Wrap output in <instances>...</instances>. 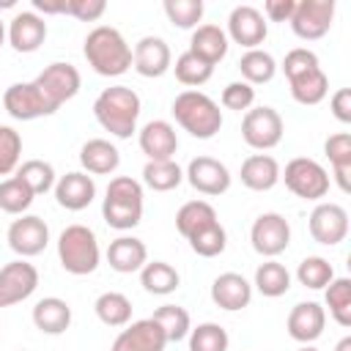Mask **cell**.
I'll use <instances>...</instances> for the list:
<instances>
[{
  "mask_svg": "<svg viewBox=\"0 0 351 351\" xmlns=\"http://www.w3.org/2000/svg\"><path fill=\"white\" fill-rule=\"evenodd\" d=\"M211 302L228 313L244 310L252 302V285L236 274V271H225L211 282Z\"/></svg>",
  "mask_w": 351,
  "mask_h": 351,
  "instance_id": "obj_22",
  "label": "cell"
},
{
  "mask_svg": "<svg viewBox=\"0 0 351 351\" xmlns=\"http://www.w3.org/2000/svg\"><path fill=\"white\" fill-rule=\"evenodd\" d=\"M299 351H318V348H315V346H302Z\"/></svg>",
  "mask_w": 351,
  "mask_h": 351,
  "instance_id": "obj_55",
  "label": "cell"
},
{
  "mask_svg": "<svg viewBox=\"0 0 351 351\" xmlns=\"http://www.w3.org/2000/svg\"><path fill=\"white\" fill-rule=\"evenodd\" d=\"M33 8L41 14H66V0H33Z\"/></svg>",
  "mask_w": 351,
  "mask_h": 351,
  "instance_id": "obj_52",
  "label": "cell"
},
{
  "mask_svg": "<svg viewBox=\"0 0 351 351\" xmlns=\"http://www.w3.org/2000/svg\"><path fill=\"white\" fill-rule=\"evenodd\" d=\"M58 258H60V266L69 274L82 277V274L96 271L99 258H101L96 233L88 225H69V228H63V233L58 236Z\"/></svg>",
  "mask_w": 351,
  "mask_h": 351,
  "instance_id": "obj_5",
  "label": "cell"
},
{
  "mask_svg": "<svg viewBox=\"0 0 351 351\" xmlns=\"http://www.w3.org/2000/svg\"><path fill=\"white\" fill-rule=\"evenodd\" d=\"M3 107L16 121H36V118H44V115L55 112L36 82H14V85H8V90L3 93Z\"/></svg>",
  "mask_w": 351,
  "mask_h": 351,
  "instance_id": "obj_11",
  "label": "cell"
},
{
  "mask_svg": "<svg viewBox=\"0 0 351 351\" xmlns=\"http://www.w3.org/2000/svg\"><path fill=\"white\" fill-rule=\"evenodd\" d=\"M93 197H96V184H93V176L88 173L74 170L60 176L55 184V200L66 211H82L93 203Z\"/></svg>",
  "mask_w": 351,
  "mask_h": 351,
  "instance_id": "obj_20",
  "label": "cell"
},
{
  "mask_svg": "<svg viewBox=\"0 0 351 351\" xmlns=\"http://www.w3.org/2000/svg\"><path fill=\"white\" fill-rule=\"evenodd\" d=\"M47 38V22L36 11H22L8 25V44L16 52H36Z\"/></svg>",
  "mask_w": 351,
  "mask_h": 351,
  "instance_id": "obj_23",
  "label": "cell"
},
{
  "mask_svg": "<svg viewBox=\"0 0 351 351\" xmlns=\"http://www.w3.org/2000/svg\"><path fill=\"white\" fill-rule=\"evenodd\" d=\"M313 66H321V63H318V55H315L313 49H307V47H296V49H291V52L285 55V60H282V74H285V80H288V77L302 74V71H307V69H313Z\"/></svg>",
  "mask_w": 351,
  "mask_h": 351,
  "instance_id": "obj_48",
  "label": "cell"
},
{
  "mask_svg": "<svg viewBox=\"0 0 351 351\" xmlns=\"http://www.w3.org/2000/svg\"><path fill=\"white\" fill-rule=\"evenodd\" d=\"M241 184L252 192H266L280 181V165L269 154H252L241 162Z\"/></svg>",
  "mask_w": 351,
  "mask_h": 351,
  "instance_id": "obj_25",
  "label": "cell"
},
{
  "mask_svg": "<svg viewBox=\"0 0 351 351\" xmlns=\"http://www.w3.org/2000/svg\"><path fill=\"white\" fill-rule=\"evenodd\" d=\"M165 346H167V337L162 326L154 318H143V321L126 324V329L112 340L110 351H165Z\"/></svg>",
  "mask_w": 351,
  "mask_h": 351,
  "instance_id": "obj_17",
  "label": "cell"
},
{
  "mask_svg": "<svg viewBox=\"0 0 351 351\" xmlns=\"http://www.w3.org/2000/svg\"><path fill=\"white\" fill-rule=\"evenodd\" d=\"M189 52L206 63H219L228 55V36L219 25H197L189 38Z\"/></svg>",
  "mask_w": 351,
  "mask_h": 351,
  "instance_id": "obj_27",
  "label": "cell"
},
{
  "mask_svg": "<svg viewBox=\"0 0 351 351\" xmlns=\"http://www.w3.org/2000/svg\"><path fill=\"white\" fill-rule=\"evenodd\" d=\"M85 60L88 66L101 74V77H121L123 71H129L132 66V47L126 44V38L110 27V25H99L85 36Z\"/></svg>",
  "mask_w": 351,
  "mask_h": 351,
  "instance_id": "obj_2",
  "label": "cell"
},
{
  "mask_svg": "<svg viewBox=\"0 0 351 351\" xmlns=\"http://www.w3.org/2000/svg\"><path fill=\"white\" fill-rule=\"evenodd\" d=\"M93 310H96L99 321L107 324V326H126L132 321V302L121 291H104L96 299Z\"/></svg>",
  "mask_w": 351,
  "mask_h": 351,
  "instance_id": "obj_33",
  "label": "cell"
},
{
  "mask_svg": "<svg viewBox=\"0 0 351 351\" xmlns=\"http://www.w3.org/2000/svg\"><path fill=\"white\" fill-rule=\"evenodd\" d=\"M288 85H291V96L299 101V104H321L329 93V77L324 74L321 66H313L302 74H293L288 77Z\"/></svg>",
  "mask_w": 351,
  "mask_h": 351,
  "instance_id": "obj_29",
  "label": "cell"
},
{
  "mask_svg": "<svg viewBox=\"0 0 351 351\" xmlns=\"http://www.w3.org/2000/svg\"><path fill=\"white\" fill-rule=\"evenodd\" d=\"M296 280H299L304 288L318 291V288H326V285L335 280V269H332V263H329L326 258H321V255H307V258L299 263V269H296Z\"/></svg>",
  "mask_w": 351,
  "mask_h": 351,
  "instance_id": "obj_41",
  "label": "cell"
},
{
  "mask_svg": "<svg viewBox=\"0 0 351 351\" xmlns=\"http://www.w3.org/2000/svg\"><path fill=\"white\" fill-rule=\"evenodd\" d=\"M241 137L250 148L255 151H269L274 145H280L282 140V118L274 107H255L247 110L241 118Z\"/></svg>",
  "mask_w": 351,
  "mask_h": 351,
  "instance_id": "obj_7",
  "label": "cell"
},
{
  "mask_svg": "<svg viewBox=\"0 0 351 351\" xmlns=\"http://www.w3.org/2000/svg\"><path fill=\"white\" fill-rule=\"evenodd\" d=\"M332 115L340 121V123H351V90L348 88H340L335 96H332Z\"/></svg>",
  "mask_w": 351,
  "mask_h": 351,
  "instance_id": "obj_51",
  "label": "cell"
},
{
  "mask_svg": "<svg viewBox=\"0 0 351 351\" xmlns=\"http://www.w3.org/2000/svg\"><path fill=\"white\" fill-rule=\"evenodd\" d=\"M16 176L30 186L33 195H44V192H49L55 186V167L49 162H44V159H27V162H22L19 170H16Z\"/></svg>",
  "mask_w": 351,
  "mask_h": 351,
  "instance_id": "obj_43",
  "label": "cell"
},
{
  "mask_svg": "<svg viewBox=\"0 0 351 351\" xmlns=\"http://www.w3.org/2000/svg\"><path fill=\"white\" fill-rule=\"evenodd\" d=\"M335 351H351V337H343V340L335 346Z\"/></svg>",
  "mask_w": 351,
  "mask_h": 351,
  "instance_id": "obj_53",
  "label": "cell"
},
{
  "mask_svg": "<svg viewBox=\"0 0 351 351\" xmlns=\"http://www.w3.org/2000/svg\"><path fill=\"white\" fill-rule=\"evenodd\" d=\"M38 288V269L25 258L11 261L0 269V307L25 302Z\"/></svg>",
  "mask_w": 351,
  "mask_h": 351,
  "instance_id": "obj_12",
  "label": "cell"
},
{
  "mask_svg": "<svg viewBox=\"0 0 351 351\" xmlns=\"http://www.w3.org/2000/svg\"><path fill=\"white\" fill-rule=\"evenodd\" d=\"M211 222H217V211H214V206L206 203V200H189V203H184V206L178 208V214H176V228H178V233H181L184 239L195 236L197 230H203V228L211 225Z\"/></svg>",
  "mask_w": 351,
  "mask_h": 351,
  "instance_id": "obj_32",
  "label": "cell"
},
{
  "mask_svg": "<svg viewBox=\"0 0 351 351\" xmlns=\"http://www.w3.org/2000/svg\"><path fill=\"white\" fill-rule=\"evenodd\" d=\"M228 332L225 326L214 324V321H206V324H197L195 329H189V351H228Z\"/></svg>",
  "mask_w": 351,
  "mask_h": 351,
  "instance_id": "obj_42",
  "label": "cell"
},
{
  "mask_svg": "<svg viewBox=\"0 0 351 351\" xmlns=\"http://www.w3.org/2000/svg\"><path fill=\"white\" fill-rule=\"evenodd\" d=\"M310 236L326 247L340 244L348 236V211L337 203H318L310 214Z\"/></svg>",
  "mask_w": 351,
  "mask_h": 351,
  "instance_id": "obj_14",
  "label": "cell"
},
{
  "mask_svg": "<svg viewBox=\"0 0 351 351\" xmlns=\"http://www.w3.org/2000/svg\"><path fill=\"white\" fill-rule=\"evenodd\" d=\"M165 14L176 27H197L203 19V0H165Z\"/></svg>",
  "mask_w": 351,
  "mask_h": 351,
  "instance_id": "obj_45",
  "label": "cell"
},
{
  "mask_svg": "<svg viewBox=\"0 0 351 351\" xmlns=\"http://www.w3.org/2000/svg\"><path fill=\"white\" fill-rule=\"evenodd\" d=\"M107 263L118 274H132V271H140L148 263V250L134 236H118L107 247Z\"/></svg>",
  "mask_w": 351,
  "mask_h": 351,
  "instance_id": "obj_24",
  "label": "cell"
},
{
  "mask_svg": "<svg viewBox=\"0 0 351 351\" xmlns=\"http://www.w3.org/2000/svg\"><path fill=\"white\" fill-rule=\"evenodd\" d=\"M33 82L41 88L44 99L49 101V107H52L55 112L60 110L63 101L74 99L77 90H80V85H82L80 71H77L71 63H49Z\"/></svg>",
  "mask_w": 351,
  "mask_h": 351,
  "instance_id": "obj_10",
  "label": "cell"
},
{
  "mask_svg": "<svg viewBox=\"0 0 351 351\" xmlns=\"http://www.w3.org/2000/svg\"><path fill=\"white\" fill-rule=\"evenodd\" d=\"M266 19L263 14L255 8V5H236L228 16V33L239 47H247V49H258V44L266 41Z\"/></svg>",
  "mask_w": 351,
  "mask_h": 351,
  "instance_id": "obj_15",
  "label": "cell"
},
{
  "mask_svg": "<svg viewBox=\"0 0 351 351\" xmlns=\"http://www.w3.org/2000/svg\"><path fill=\"white\" fill-rule=\"evenodd\" d=\"M186 241H189V247H192L195 255H200V258H214V255L225 252L228 233H225V228H222L219 219H217V222L206 225L203 230H197L195 236H189Z\"/></svg>",
  "mask_w": 351,
  "mask_h": 351,
  "instance_id": "obj_44",
  "label": "cell"
},
{
  "mask_svg": "<svg viewBox=\"0 0 351 351\" xmlns=\"http://www.w3.org/2000/svg\"><path fill=\"white\" fill-rule=\"evenodd\" d=\"M47 244H49V228L41 217L25 214L8 225V247L16 255H22V258L41 255L47 250Z\"/></svg>",
  "mask_w": 351,
  "mask_h": 351,
  "instance_id": "obj_13",
  "label": "cell"
},
{
  "mask_svg": "<svg viewBox=\"0 0 351 351\" xmlns=\"http://www.w3.org/2000/svg\"><path fill=\"white\" fill-rule=\"evenodd\" d=\"M239 69H241L244 82L261 85V82H269V80L274 77L277 63H274V58H271L269 52H263V49H247V52L241 55V60H239Z\"/></svg>",
  "mask_w": 351,
  "mask_h": 351,
  "instance_id": "obj_36",
  "label": "cell"
},
{
  "mask_svg": "<svg viewBox=\"0 0 351 351\" xmlns=\"http://www.w3.org/2000/svg\"><path fill=\"white\" fill-rule=\"evenodd\" d=\"M170 63H173V55H170V47L165 38L159 36H143L137 44H134V52H132V66L140 77H162L170 71Z\"/></svg>",
  "mask_w": 351,
  "mask_h": 351,
  "instance_id": "obj_18",
  "label": "cell"
},
{
  "mask_svg": "<svg viewBox=\"0 0 351 351\" xmlns=\"http://www.w3.org/2000/svg\"><path fill=\"white\" fill-rule=\"evenodd\" d=\"M151 318L162 326L167 343H178V340H184V337L189 335V329H192V324H189V313H186L181 304H162Z\"/></svg>",
  "mask_w": 351,
  "mask_h": 351,
  "instance_id": "obj_38",
  "label": "cell"
},
{
  "mask_svg": "<svg viewBox=\"0 0 351 351\" xmlns=\"http://www.w3.org/2000/svg\"><path fill=\"white\" fill-rule=\"evenodd\" d=\"M173 118L184 132H189L197 140H211L222 129V110L203 90L178 93L173 99Z\"/></svg>",
  "mask_w": 351,
  "mask_h": 351,
  "instance_id": "obj_3",
  "label": "cell"
},
{
  "mask_svg": "<svg viewBox=\"0 0 351 351\" xmlns=\"http://www.w3.org/2000/svg\"><path fill=\"white\" fill-rule=\"evenodd\" d=\"M93 115L101 123L104 132H110L112 137H132L137 129V118H140V96L126 88V85H112L104 88L96 101H93Z\"/></svg>",
  "mask_w": 351,
  "mask_h": 351,
  "instance_id": "obj_1",
  "label": "cell"
},
{
  "mask_svg": "<svg viewBox=\"0 0 351 351\" xmlns=\"http://www.w3.org/2000/svg\"><path fill=\"white\" fill-rule=\"evenodd\" d=\"M326 307H329V315L343 326L348 329L351 326V280L348 277H335L329 285H326Z\"/></svg>",
  "mask_w": 351,
  "mask_h": 351,
  "instance_id": "obj_35",
  "label": "cell"
},
{
  "mask_svg": "<svg viewBox=\"0 0 351 351\" xmlns=\"http://www.w3.org/2000/svg\"><path fill=\"white\" fill-rule=\"evenodd\" d=\"M184 176L192 184V189H197L203 195H222V192L230 189V173L214 156H195L186 165V173Z\"/></svg>",
  "mask_w": 351,
  "mask_h": 351,
  "instance_id": "obj_16",
  "label": "cell"
},
{
  "mask_svg": "<svg viewBox=\"0 0 351 351\" xmlns=\"http://www.w3.org/2000/svg\"><path fill=\"white\" fill-rule=\"evenodd\" d=\"M33 324L38 332L44 335H63L71 324V307L66 299L58 296H47L41 302H36L33 307Z\"/></svg>",
  "mask_w": 351,
  "mask_h": 351,
  "instance_id": "obj_28",
  "label": "cell"
},
{
  "mask_svg": "<svg viewBox=\"0 0 351 351\" xmlns=\"http://www.w3.org/2000/svg\"><path fill=\"white\" fill-rule=\"evenodd\" d=\"M280 178H285V186L302 200H321L329 192V173L324 170V165L307 156L291 159Z\"/></svg>",
  "mask_w": 351,
  "mask_h": 351,
  "instance_id": "obj_6",
  "label": "cell"
},
{
  "mask_svg": "<svg viewBox=\"0 0 351 351\" xmlns=\"http://www.w3.org/2000/svg\"><path fill=\"white\" fill-rule=\"evenodd\" d=\"M335 19V0H299L291 14V27L302 41L324 38Z\"/></svg>",
  "mask_w": 351,
  "mask_h": 351,
  "instance_id": "obj_8",
  "label": "cell"
},
{
  "mask_svg": "<svg viewBox=\"0 0 351 351\" xmlns=\"http://www.w3.org/2000/svg\"><path fill=\"white\" fill-rule=\"evenodd\" d=\"M173 69H176V80H178L181 85H192V88L208 82L211 74H214V66L206 63V60H200V58L192 55L189 49L176 58V66H173Z\"/></svg>",
  "mask_w": 351,
  "mask_h": 351,
  "instance_id": "obj_40",
  "label": "cell"
},
{
  "mask_svg": "<svg viewBox=\"0 0 351 351\" xmlns=\"http://www.w3.org/2000/svg\"><path fill=\"white\" fill-rule=\"evenodd\" d=\"M252 101H255V88L250 85V82H228L225 85V90H222V107H228V110H250L252 107Z\"/></svg>",
  "mask_w": 351,
  "mask_h": 351,
  "instance_id": "obj_47",
  "label": "cell"
},
{
  "mask_svg": "<svg viewBox=\"0 0 351 351\" xmlns=\"http://www.w3.org/2000/svg\"><path fill=\"white\" fill-rule=\"evenodd\" d=\"M250 241L252 250L263 258H277L280 252H285V247L291 244V225L282 214L277 211H266L261 214L252 228H250Z\"/></svg>",
  "mask_w": 351,
  "mask_h": 351,
  "instance_id": "obj_9",
  "label": "cell"
},
{
  "mask_svg": "<svg viewBox=\"0 0 351 351\" xmlns=\"http://www.w3.org/2000/svg\"><path fill=\"white\" fill-rule=\"evenodd\" d=\"M285 326H288V335H291L296 343L310 346L313 340H318V337L324 335L326 310H324L318 302H299V304L291 307Z\"/></svg>",
  "mask_w": 351,
  "mask_h": 351,
  "instance_id": "obj_19",
  "label": "cell"
},
{
  "mask_svg": "<svg viewBox=\"0 0 351 351\" xmlns=\"http://www.w3.org/2000/svg\"><path fill=\"white\" fill-rule=\"evenodd\" d=\"M107 11L104 0H66V14H71L80 22H96Z\"/></svg>",
  "mask_w": 351,
  "mask_h": 351,
  "instance_id": "obj_49",
  "label": "cell"
},
{
  "mask_svg": "<svg viewBox=\"0 0 351 351\" xmlns=\"http://www.w3.org/2000/svg\"><path fill=\"white\" fill-rule=\"evenodd\" d=\"M101 217L115 230H129L143 219V186L132 176H115L107 184Z\"/></svg>",
  "mask_w": 351,
  "mask_h": 351,
  "instance_id": "obj_4",
  "label": "cell"
},
{
  "mask_svg": "<svg viewBox=\"0 0 351 351\" xmlns=\"http://www.w3.org/2000/svg\"><path fill=\"white\" fill-rule=\"evenodd\" d=\"M33 197L36 195L30 192V186L19 176H11V178H3L0 181V208L5 214H22V211H27L30 203H33Z\"/></svg>",
  "mask_w": 351,
  "mask_h": 351,
  "instance_id": "obj_39",
  "label": "cell"
},
{
  "mask_svg": "<svg viewBox=\"0 0 351 351\" xmlns=\"http://www.w3.org/2000/svg\"><path fill=\"white\" fill-rule=\"evenodd\" d=\"M178 148V137L173 123L167 121H148L140 129V151L148 156V162H167L173 159Z\"/></svg>",
  "mask_w": 351,
  "mask_h": 351,
  "instance_id": "obj_21",
  "label": "cell"
},
{
  "mask_svg": "<svg viewBox=\"0 0 351 351\" xmlns=\"http://www.w3.org/2000/svg\"><path fill=\"white\" fill-rule=\"evenodd\" d=\"M255 288H258L263 296L277 299V296L288 293V288H291V274H288V269H285L282 263L266 261V263H261V266L255 269Z\"/></svg>",
  "mask_w": 351,
  "mask_h": 351,
  "instance_id": "obj_34",
  "label": "cell"
},
{
  "mask_svg": "<svg viewBox=\"0 0 351 351\" xmlns=\"http://www.w3.org/2000/svg\"><path fill=\"white\" fill-rule=\"evenodd\" d=\"M324 154L329 156V165H332V173H335V181L343 192H351V134L348 132H337V134H329L326 143H324Z\"/></svg>",
  "mask_w": 351,
  "mask_h": 351,
  "instance_id": "obj_30",
  "label": "cell"
},
{
  "mask_svg": "<svg viewBox=\"0 0 351 351\" xmlns=\"http://www.w3.org/2000/svg\"><path fill=\"white\" fill-rule=\"evenodd\" d=\"M3 41H5V25H3V19H0V47H3Z\"/></svg>",
  "mask_w": 351,
  "mask_h": 351,
  "instance_id": "obj_54",
  "label": "cell"
},
{
  "mask_svg": "<svg viewBox=\"0 0 351 351\" xmlns=\"http://www.w3.org/2000/svg\"><path fill=\"white\" fill-rule=\"evenodd\" d=\"M181 277L178 271L167 263V261H151L140 269V285L148 291V293H156V296H167L178 288Z\"/></svg>",
  "mask_w": 351,
  "mask_h": 351,
  "instance_id": "obj_31",
  "label": "cell"
},
{
  "mask_svg": "<svg viewBox=\"0 0 351 351\" xmlns=\"http://www.w3.org/2000/svg\"><path fill=\"white\" fill-rule=\"evenodd\" d=\"M80 165L85 167V173H93V176H110V173L118 170V165H121V154H118V148H115L110 140L93 137V140H88V143L80 148Z\"/></svg>",
  "mask_w": 351,
  "mask_h": 351,
  "instance_id": "obj_26",
  "label": "cell"
},
{
  "mask_svg": "<svg viewBox=\"0 0 351 351\" xmlns=\"http://www.w3.org/2000/svg\"><path fill=\"white\" fill-rule=\"evenodd\" d=\"M22 156V137L11 126H0V176H11Z\"/></svg>",
  "mask_w": 351,
  "mask_h": 351,
  "instance_id": "obj_46",
  "label": "cell"
},
{
  "mask_svg": "<svg viewBox=\"0 0 351 351\" xmlns=\"http://www.w3.org/2000/svg\"><path fill=\"white\" fill-rule=\"evenodd\" d=\"M296 8V0H266L263 11L271 22H291V14Z\"/></svg>",
  "mask_w": 351,
  "mask_h": 351,
  "instance_id": "obj_50",
  "label": "cell"
},
{
  "mask_svg": "<svg viewBox=\"0 0 351 351\" xmlns=\"http://www.w3.org/2000/svg\"><path fill=\"white\" fill-rule=\"evenodd\" d=\"M143 181L154 192H170V189H176L184 181V170L173 159H167V162H145Z\"/></svg>",
  "mask_w": 351,
  "mask_h": 351,
  "instance_id": "obj_37",
  "label": "cell"
}]
</instances>
